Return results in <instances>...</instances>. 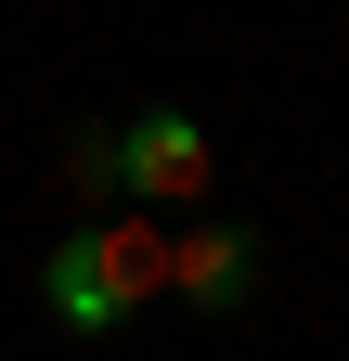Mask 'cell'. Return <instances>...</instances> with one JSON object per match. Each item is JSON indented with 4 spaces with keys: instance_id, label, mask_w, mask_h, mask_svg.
Segmentation results:
<instances>
[{
    "instance_id": "2",
    "label": "cell",
    "mask_w": 349,
    "mask_h": 361,
    "mask_svg": "<svg viewBox=\"0 0 349 361\" xmlns=\"http://www.w3.org/2000/svg\"><path fill=\"white\" fill-rule=\"evenodd\" d=\"M207 129H194V104H143L117 129V207H143V219H168V207H207Z\"/></svg>"
},
{
    "instance_id": "1",
    "label": "cell",
    "mask_w": 349,
    "mask_h": 361,
    "mask_svg": "<svg viewBox=\"0 0 349 361\" xmlns=\"http://www.w3.org/2000/svg\"><path fill=\"white\" fill-rule=\"evenodd\" d=\"M39 284H52V323L65 336H117L143 297H168V219H143V207L91 219V233H65L52 258H39Z\"/></svg>"
},
{
    "instance_id": "4",
    "label": "cell",
    "mask_w": 349,
    "mask_h": 361,
    "mask_svg": "<svg viewBox=\"0 0 349 361\" xmlns=\"http://www.w3.org/2000/svg\"><path fill=\"white\" fill-rule=\"evenodd\" d=\"M65 194H117V129H78L65 142Z\"/></svg>"
},
{
    "instance_id": "3",
    "label": "cell",
    "mask_w": 349,
    "mask_h": 361,
    "mask_svg": "<svg viewBox=\"0 0 349 361\" xmlns=\"http://www.w3.org/2000/svg\"><path fill=\"white\" fill-rule=\"evenodd\" d=\"M168 297L182 310H207V323H220V310H246L259 297V233L246 219H168Z\"/></svg>"
}]
</instances>
